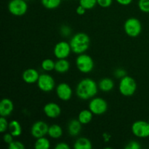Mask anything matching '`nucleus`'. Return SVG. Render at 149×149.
Masks as SVG:
<instances>
[{"label": "nucleus", "instance_id": "20e7f679", "mask_svg": "<svg viewBox=\"0 0 149 149\" xmlns=\"http://www.w3.org/2000/svg\"><path fill=\"white\" fill-rule=\"evenodd\" d=\"M124 30L130 37H137L142 31V24L136 17H130L124 24Z\"/></svg>", "mask_w": 149, "mask_h": 149}, {"label": "nucleus", "instance_id": "5701e85b", "mask_svg": "<svg viewBox=\"0 0 149 149\" xmlns=\"http://www.w3.org/2000/svg\"><path fill=\"white\" fill-rule=\"evenodd\" d=\"M34 148L36 149H49L50 148V142L45 137L36 138Z\"/></svg>", "mask_w": 149, "mask_h": 149}, {"label": "nucleus", "instance_id": "f3484780", "mask_svg": "<svg viewBox=\"0 0 149 149\" xmlns=\"http://www.w3.org/2000/svg\"><path fill=\"white\" fill-rule=\"evenodd\" d=\"M98 87L100 90L104 93H109L111 91L114 87V82L113 80L110 78H103L100 80L98 84Z\"/></svg>", "mask_w": 149, "mask_h": 149}, {"label": "nucleus", "instance_id": "7c9ffc66", "mask_svg": "<svg viewBox=\"0 0 149 149\" xmlns=\"http://www.w3.org/2000/svg\"><path fill=\"white\" fill-rule=\"evenodd\" d=\"M141 148V146L138 141H132L127 143V145L125 146V149H140Z\"/></svg>", "mask_w": 149, "mask_h": 149}, {"label": "nucleus", "instance_id": "cd10ccee", "mask_svg": "<svg viewBox=\"0 0 149 149\" xmlns=\"http://www.w3.org/2000/svg\"><path fill=\"white\" fill-rule=\"evenodd\" d=\"M9 128V123L7 122L6 117L1 116L0 118V132L1 133H4L8 130Z\"/></svg>", "mask_w": 149, "mask_h": 149}, {"label": "nucleus", "instance_id": "0eeeda50", "mask_svg": "<svg viewBox=\"0 0 149 149\" xmlns=\"http://www.w3.org/2000/svg\"><path fill=\"white\" fill-rule=\"evenodd\" d=\"M89 109L94 115H102L108 110V103L101 97H93L89 103Z\"/></svg>", "mask_w": 149, "mask_h": 149}, {"label": "nucleus", "instance_id": "a878e982", "mask_svg": "<svg viewBox=\"0 0 149 149\" xmlns=\"http://www.w3.org/2000/svg\"><path fill=\"white\" fill-rule=\"evenodd\" d=\"M79 4L86 10H91L97 4V0H79Z\"/></svg>", "mask_w": 149, "mask_h": 149}, {"label": "nucleus", "instance_id": "f704fd0d", "mask_svg": "<svg viewBox=\"0 0 149 149\" xmlns=\"http://www.w3.org/2000/svg\"><path fill=\"white\" fill-rule=\"evenodd\" d=\"M55 149H69L70 146L65 142H61L58 143L56 146H55Z\"/></svg>", "mask_w": 149, "mask_h": 149}, {"label": "nucleus", "instance_id": "f257e3e1", "mask_svg": "<svg viewBox=\"0 0 149 149\" xmlns=\"http://www.w3.org/2000/svg\"><path fill=\"white\" fill-rule=\"evenodd\" d=\"M98 88V84L94 80L90 78H85L78 83L76 88V93L79 99L89 100L97 95Z\"/></svg>", "mask_w": 149, "mask_h": 149}, {"label": "nucleus", "instance_id": "ddd939ff", "mask_svg": "<svg viewBox=\"0 0 149 149\" xmlns=\"http://www.w3.org/2000/svg\"><path fill=\"white\" fill-rule=\"evenodd\" d=\"M45 114L50 119H55L61 114V109L60 106L53 102L47 103L43 108Z\"/></svg>", "mask_w": 149, "mask_h": 149}, {"label": "nucleus", "instance_id": "423d86ee", "mask_svg": "<svg viewBox=\"0 0 149 149\" xmlns=\"http://www.w3.org/2000/svg\"><path fill=\"white\" fill-rule=\"evenodd\" d=\"M8 10L13 15H24L28 10V4L25 0H11L8 4Z\"/></svg>", "mask_w": 149, "mask_h": 149}, {"label": "nucleus", "instance_id": "4be33fe9", "mask_svg": "<svg viewBox=\"0 0 149 149\" xmlns=\"http://www.w3.org/2000/svg\"><path fill=\"white\" fill-rule=\"evenodd\" d=\"M9 132L14 137H18L22 133V127L17 120H12L9 122Z\"/></svg>", "mask_w": 149, "mask_h": 149}, {"label": "nucleus", "instance_id": "72a5a7b5", "mask_svg": "<svg viewBox=\"0 0 149 149\" xmlns=\"http://www.w3.org/2000/svg\"><path fill=\"white\" fill-rule=\"evenodd\" d=\"M13 138H14V136H13L10 132H9V133H5L4 135V136H3V141H4V142L6 143L10 144V143L13 142V141H14V140H13Z\"/></svg>", "mask_w": 149, "mask_h": 149}, {"label": "nucleus", "instance_id": "473e14b6", "mask_svg": "<svg viewBox=\"0 0 149 149\" xmlns=\"http://www.w3.org/2000/svg\"><path fill=\"white\" fill-rule=\"evenodd\" d=\"M126 74L127 72L125 71V70L123 69V68H117V69L114 71L115 77L119 79L123 78L124 77L126 76Z\"/></svg>", "mask_w": 149, "mask_h": 149}, {"label": "nucleus", "instance_id": "6ab92c4d", "mask_svg": "<svg viewBox=\"0 0 149 149\" xmlns=\"http://www.w3.org/2000/svg\"><path fill=\"white\" fill-rule=\"evenodd\" d=\"M74 148L75 149H91L93 148V145L88 138L81 137L76 140L74 144Z\"/></svg>", "mask_w": 149, "mask_h": 149}, {"label": "nucleus", "instance_id": "aec40b11", "mask_svg": "<svg viewBox=\"0 0 149 149\" xmlns=\"http://www.w3.org/2000/svg\"><path fill=\"white\" fill-rule=\"evenodd\" d=\"M63 129L60 125L53 124L49 126L47 135L52 139H58L63 135Z\"/></svg>", "mask_w": 149, "mask_h": 149}, {"label": "nucleus", "instance_id": "e433bc0d", "mask_svg": "<svg viewBox=\"0 0 149 149\" xmlns=\"http://www.w3.org/2000/svg\"><path fill=\"white\" fill-rule=\"evenodd\" d=\"M116 2L123 6H127L132 3V0H116Z\"/></svg>", "mask_w": 149, "mask_h": 149}, {"label": "nucleus", "instance_id": "f03ea898", "mask_svg": "<svg viewBox=\"0 0 149 149\" xmlns=\"http://www.w3.org/2000/svg\"><path fill=\"white\" fill-rule=\"evenodd\" d=\"M69 44L72 52L77 55H80L84 53L88 49L90 39L87 33L79 32L71 37Z\"/></svg>", "mask_w": 149, "mask_h": 149}, {"label": "nucleus", "instance_id": "a211bd4d", "mask_svg": "<svg viewBox=\"0 0 149 149\" xmlns=\"http://www.w3.org/2000/svg\"><path fill=\"white\" fill-rule=\"evenodd\" d=\"M70 68V63L68 60L58 59L55 62V71L59 74H64L67 72Z\"/></svg>", "mask_w": 149, "mask_h": 149}, {"label": "nucleus", "instance_id": "dca6fc26", "mask_svg": "<svg viewBox=\"0 0 149 149\" xmlns=\"http://www.w3.org/2000/svg\"><path fill=\"white\" fill-rule=\"evenodd\" d=\"M82 129V124L77 119H72L68 124L67 130L71 136L75 137L79 135Z\"/></svg>", "mask_w": 149, "mask_h": 149}, {"label": "nucleus", "instance_id": "58836bf2", "mask_svg": "<svg viewBox=\"0 0 149 149\" xmlns=\"http://www.w3.org/2000/svg\"><path fill=\"white\" fill-rule=\"evenodd\" d=\"M148 122L149 123V119H148Z\"/></svg>", "mask_w": 149, "mask_h": 149}, {"label": "nucleus", "instance_id": "1a4fd4ad", "mask_svg": "<svg viewBox=\"0 0 149 149\" xmlns=\"http://www.w3.org/2000/svg\"><path fill=\"white\" fill-rule=\"evenodd\" d=\"M36 83L39 90L45 93L51 92L55 86V81L53 77L47 74H41Z\"/></svg>", "mask_w": 149, "mask_h": 149}, {"label": "nucleus", "instance_id": "39448f33", "mask_svg": "<svg viewBox=\"0 0 149 149\" xmlns=\"http://www.w3.org/2000/svg\"><path fill=\"white\" fill-rule=\"evenodd\" d=\"M76 65L80 72L83 74H88L94 68L93 59L87 54H80L76 59Z\"/></svg>", "mask_w": 149, "mask_h": 149}, {"label": "nucleus", "instance_id": "6e6552de", "mask_svg": "<svg viewBox=\"0 0 149 149\" xmlns=\"http://www.w3.org/2000/svg\"><path fill=\"white\" fill-rule=\"evenodd\" d=\"M132 132L135 136L141 138L149 137V123L143 120L136 121L132 125Z\"/></svg>", "mask_w": 149, "mask_h": 149}, {"label": "nucleus", "instance_id": "c85d7f7f", "mask_svg": "<svg viewBox=\"0 0 149 149\" xmlns=\"http://www.w3.org/2000/svg\"><path fill=\"white\" fill-rule=\"evenodd\" d=\"M9 149H24L25 146L22 142L18 141H13L8 144Z\"/></svg>", "mask_w": 149, "mask_h": 149}, {"label": "nucleus", "instance_id": "c756f323", "mask_svg": "<svg viewBox=\"0 0 149 149\" xmlns=\"http://www.w3.org/2000/svg\"><path fill=\"white\" fill-rule=\"evenodd\" d=\"M60 31H61V35L64 37H68L71 35V29L67 25H63V26H61V29H60Z\"/></svg>", "mask_w": 149, "mask_h": 149}, {"label": "nucleus", "instance_id": "2eb2a0df", "mask_svg": "<svg viewBox=\"0 0 149 149\" xmlns=\"http://www.w3.org/2000/svg\"><path fill=\"white\" fill-rule=\"evenodd\" d=\"M14 110V104L13 101L8 98H4L0 103V114L1 116L7 117L13 113Z\"/></svg>", "mask_w": 149, "mask_h": 149}, {"label": "nucleus", "instance_id": "393cba45", "mask_svg": "<svg viewBox=\"0 0 149 149\" xmlns=\"http://www.w3.org/2000/svg\"><path fill=\"white\" fill-rule=\"evenodd\" d=\"M55 61H52V59H49V58L45 59L42 62V64H41V66H42V69L45 71H47V72L55 70Z\"/></svg>", "mask_w": 149, "mask_h": 149}, {"label": "nucleus", "instance_id": "b1692460", "mask_svg": "<svg viewBox=\"0 0 149 149\" xmlns=\"http://www.w3.org/2000/svg\"><path fill=\"white\" fill-rule=\"evenodd\" d=\"M42 4L48 10H54L61 5V0H41Z\"/></svg>", "mask_w": 149, "mask_h": 149}, {"label": "nucleus", "instance_id": "2f4dec72", "mask_svg": "<svg viewBox=\"0 0 149 149\" xmlns=\"http://www.w3.org/2000/svg\"><path fill=\"white\" fill-rule=\"evenodd\" d=\"M97 2L100 7H103V8H107L111 5L113 0H97Z\"/></svg>", "mask_w": 149, "mask_h": 149}, {"label": "nucleus", "instance_id": "9d476101", "mask_svg": "<svg viewBox=\"0 0 149 149\" xmlns=\"http://www.w3.org/2000/svg\"><path fill=\"white\" fill-rule=\"evenodd\" d=\"M72 50H71L70 44L65 41L58 42L54 47V55L58 59H65L69 56Z\"/></svg>", "mask_w": 149, "mask_h": 149}, {"label": "nucleus", "instance_id": "7ed1b4c3", "mask_svg": "<svg viewBox=\"0 0 149 149\" xmlns=\"http://www.w3.org/2000/svg\"><path fill=\"white\" fill-rule=\"evenodd\" d=\"M137 90V83L132 77L125 76L120 79L119 84V93L124 96L130 97L135 94Z\"/></svg>", "mask_w": 149, "mask_h": 149}, {"label": "nucleus", "instance_id": "f8f14e48", "mask_svg": "<svg viewBox=\"0 0 149 149\" xmlns=\"http://www.w3.org/2000/svg\"><path fill=\"white\" fill-rule=\"evenodd\" d=\"M56 95L60 100L63 101H67L72 97V89L67 83H60L56 87Z\"/></svg>", "mask_w": 149, "mask_h": 149}, {"label": "nucleus", "instance_id": "bb28decb", "mask_svg": "<svg viewBox=\"0 0 149 149\" xmlns=\"http://www.w3.org/2000/svg\"><path fill=\"white\" fill-rule=\"evenodd\" d=\"M138 5L141 12L149 13V0H139Z\"/></svg>", "mask_w": 149, "mask_h": 149}, {"label": "nucleus", "instance_id": "4468645a", "mask_svg": "<svg viewBox=\"0 0 149 149\" xmlns=\"http://www.w3.org/2000/svg\"><path fill=\"white\" fill-rule=\"evenodd\" d=\"M39 74L34 68H28L23 71L22 79L27 84H33L37 82L39 78Z\"/></svg>", "mask_w": 149, "mask_h": 149}, {"label": "nucleus", "instance_id": "c9c22d12", "mask_svg": "<svg viewBox=\"0 0 149 149\" xmlns=\"http://www.w3.org/2000/svg\"><path fill=\"white\" fill-rule=\"evenodd\" d=\"M86 10H86L84 7H82V6L79 4V5L77 7V10H76V12H77V13L79 15H83L86 13Z\"/></svg>", "mask_w": 149, "mask_h": 149}, {"label": "nucleus", "instance_id": "9b49d317", "mask_svg": "<svg viewBox=\"0 0 149 149\" xmlns=\"http://www.w3.org/2000/svg\"><path fill=\"white\" fill-rule=\"evenodd\" d=\"M49 126L43 121H37L33 124L31 128V134L34 138H42L47 135Z\"/></svg>", "mask_w": 149, "mask_h": 149}, {"label": "nucleus", "instance_id": "412c9836", "mask_svg": "<svg viewBox=\"0 0 149 149\" xmlns=\"http://www.w3.org/2000/svg\"><path fill=\"white\" fill-rule=\"evenodd\" d=\"M93 113L89 109H84L81 111L78 115V120L81 122L82 125H87L90 123L93 118Z\"/></svg>", "mask_w": 149, "mask_h": 149}, {"label": "nucleus", "instance_id": "4c0bfd02", "mask_svg": "<svg viewBox=\"0 0 149 149\" xmlns=\"http://www.w3.org/2000/svg\"><path fill=\"white\" fill-rule=\"evenodd\" d=\"M25 1H29V0H25Z\"/></svg>", "mask_w": 149, "mask_h": 149}]
</instances>
